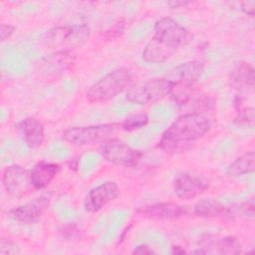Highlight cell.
<instances>
[{"label": "cell", "instance_id": "6da1fadb", "mask_svg": "<svg viewBox=\"0 0 255 255\" xmlns=\"http://www.w3.org/2000/svg\"><path fill=\"white\" fill-rule=\"evenodd\" d=\"M188 40V31L180 23L170 17L160 18L154 24L153 36L144 46L141 59L146 63H163Z\"/></svg>", "mask_w": 255, "mask_h": 255}, {"label": "cell", "instance_id": "7a4b0ae2", "mask_svg": "<svg viewBox=\"0 0 255 255\" xmlns=\"http://www.w3.org/2000/svg\"><path fill=\"white\" fill-rule=\"evenodd\" d=\"M211 122L205 114H183L162 133L158 147L166 152H182L211 129Z\"/></svg>", "mask_w": 255, "mask_h": 255}, {"label": "cell", "instance_id": "3957f363", "mask_svg": "<svg viewBox=\"0 0 255 255\" xmlns=\"http://www.w3.org/2000/svg\"><path fill=\"white\" fill-rule=\"evenodd\" d=\"M131 82L132 75L128 69H116L93 84L86 93V99L93 104L108 102L128 90Z\"/></svg>", "mask_w": 255, "mask_h": 255}, {"label": "cell", "instance_id": "277c9868", "mask_svg": "<svg viewBox=\"0 0 255 255\" xmlns=\"http://www.w3.org/2000/svg\"><path fill=\"white\" fill-rule=\"evenodd\" d=\"M171 90L172 84L165 78H152L130 85L126 92V99L134 105L145 106L169 96Z\"/></svg>", "mask_w": 255, "mask_h": 255}, {"label": "cell", "instance_id": "5b68a950", "mask_svg": "<svg viewBox=\"0 0 255 255\" xmlns=\"http://www.w3.org/2000/svg\"><path fill=\"white\" fill-rule=\"evenodd\" d=\"M91 35L87 25H73L55 27L45 34L43 40L47 47L57 51H74L85 44Z\"/></svg>", "mask_w": 255, "mask_h": 255}, {"label": "cell", "instance_id": "8992f818", "mask_svg": "<svg viewBox=\"0 0 255 255\" xmlns=\"http://www.w3.org/2000/svg\"><path fill=\"white\" fill-rule=\"evenodd\" d=\"M122 128L121 124H105L88 127H73L63 132V138L72 144L83 146L103 143L112 138L113 134Z\"/></svg>", "mask_w": 255, "mask_h": 255}, {"label": "cell", "instance_id": "52a82bcc", "mask_svg": "<svg viewBox=\"0 0 255 255\" xmlns=\"http://www.w3.org/2000/svg\"><path fill=\"white\" fill-rule=\"evenodd\" d=\"M169 97L183 111V114H205L214 106V101L211 97L195 89L193 86H172Z\"/></svg>", "mask_w": 255, "mask_h": 255}, {"label": "cell", "instance_id": "ba28073f", "mask_svg": "<svg viewBox=\"0 0 255 255\" xmlns=\"http://www.w3.org/2000/svg\"><path fill=\"white\" fill-rule=\"evenodd\" d=\"M101 153L108 162L123 167H134L142 156L139 150L132 148L119 138L113 137L102 143Z\"/></svg>", "mask_w": 255, "mask_h": 255}, {"label": "cell", "instance_id": "9c48e42d", "mask_svg": "<svg viewBox=\"0 0 255 255\" xmlns=\"http://www.w3.org/2000/svg\"><path fill=\"white\" fill-rule=\"evenodd\" d=\"M209 180L198 173L181 172L178 173L172 183L173 193L180 199H193L204 193L209 188Z\"/></svg>", "mask_w": 255, "mask_h": 255}, {"label": "cell", "instance_id": "30bf717a", "mask_svg": "<svg viewBox=\"0 0 255 255\" xmlns=\"http://www.w3.org/2000/svg\"><path fill=\"white\" fill-rule=\"evenodd\" d=\"M242 246L234 236H221L217 234H204L198 241V249L194 251L197 254H238Z\"/></svg>", "mask_w": 255, "mask_h": 255}, {"label": "cell", "instance_id": "8fae6325", "mask_svg": "<svg viewBox=\"0 0 255 255\" xmlns=\"http://www.w3.org/2000/svg\"><path fill=\"white\" fill-rule=\"evenodd\" d=\"M51 197L41 195L21 205L15 206L7 212L10 219L21 224H32L37 222L50 206Z\"/></svg>", "mask_w": 255, "mask_h": 255}, {"label": "cell", "instance_id": "7c38bea8", "mask_svg": "<svg viewBox=\"0 0 255 255\" xmlns=\"http://www.w3.org/2000/svg\"><path fill=\"white\" fill-rule=\"evenodd\" d=\"M121 189L114 181H106L92 188L84 199L85 210L89 213H97L106 205L119 197Z\"/></svg>", "mask_w": 255, "mask_h": 255}, {"label": "cell", "instance_id": "4fadbf2b", "mask_svg": "<svg viewBox=\"0 0 255 255\" xmlns=\"http://www.w3.org/2000/svg\"><path fill=\"white\" fill-rule=\"evenodd\" d=\"M2 181L4 189L9 195L21 197L31 185L30 172L19 164H10L3 171Z\"/></svg>", "mask_w": 255, "mask_h": 255}, {"label": "cell", "instance_id": "5bb4252c", "mask_svg": "<svg viewBox=\"0 0 255 255\" xmlns=\"http://www.w3.org/2000/svg\"><path fill=\"white\" fill-rule=\"evenodd\" d=\"M204 65L199 61H189L182 63L167 72L164 78L173 87H187L193 84L202 76Z\"/></svg>", "mask_w": 255, "mask_h": 255}, {"label": "cell", "instance_id": "9a60e30c", "mask_svg": "<svg viewBox=\"0 0 255 255\" xmlns=\"http://www.w3.org/2000/svg\"><path fill=\"white\" fill-rule=\"evenodd\" d=\"M75 59L74 51H55L41 60L39 70L46 76L58 77L72 68Z\"/></svg>", "mask_w": 255, "mask_h": 255}, {"label": "cell", "instance_id": "2e32d148", "mask_svg": "<svg viewBox=\"0 0 255 255\" xmlns=\"http://www.w3.org/2000/svg\"><path fill=\"white\" fill-rule=\"evenodd\" d=\"M18 134L30 148L40 147L45 139V128L43 123L35 117H27L15 124Z\"/></svg>", "mask_w": 255, "mask_h": 255}, {"label": "cell", "instance_id": "e0dca14e", "mask_svg": "<svg viewBox=\"0 0 255 255\" xmlns=\"http://www.w3.org/2000/svg\"><path fill=\"white\" fill-rule=\"evenodd\" d=\"M140 215L154 220H175L188 214L185 206L173 202H157L140 207Z\"/></svg>", "mask_w": 255, "mask_h": 255}, {"label": "cell", "instance_id": "ac0fdd59", "mask_svg": "<svg viewBox=\"0 0 255 255\" xmlns=\"http://www.w3.org/2000/svg\"><path fill=\"white\" fill-rule=\"evenodd\" d=\"M229 85L239 92L252 90L254 87V68L246 61H237L229 73Z\"/></svg>", "mask_w": 255, "mask_h": 255}, {"label": "cell", "instance_id": "d6986e66", "mask_svg": "<svg viewBox=\"0 0 255 255\" xmlns=\"http://www.w3.org/2000/svg\"><path fill=\"white\" fill-rule=\"evenodd\" d=\"M61 171V166L55 162L40 161L30 170L31 186L35 189H44L48 187L54 178Z\"/></svg>", "mask_w": 255, "mask_h": 255}, {"label": "cell", "instance_id": "ffe728a7", "mask_svg": "<svg viewBox=\"0 0 255 255\" xmlns=\"http://www.w3.org/2000/svg\"><path fill=\"white\" fill-rule=\"evenodd\" d=\"M193 212L196 216L205 219L231 218L232 209L217 199L207 198L199 200L193 206Z\"/></svg>", "mask_w": 255, "mask_h": 255}, {"label": "cell", "instance_id": "44dd1931", "mask_svg": "<svg viewBox=\"0 0 255 255\" xmlns=\"http://www.w3.org/2000/svg\"><path fill=\"white\" fill-rule=\"evenodd\" d=\"M255 170V153L254 151H248L233 162H231L226 168V174L232 177L240 176L243 174L251 173Z\"/></svg>", "mask_w": 255, "mask_h": 255}, {"label": "cell", "instance_id": "7402d4cb", "mask_svg": "<svg viewBox=\"0 0 255 255\" xmlns=\"http://www.w3.org/2000/svg\"><path fill=\"white\" fill-rule=\"evenodd\" d=\"M148 123V117L146 114H134L127 117L121 124V128L127 131H132L139 129L146 126Z\"/></svg>", "mask_w": 255, "mask_h": 255}, {"label": "cell", "instance_id": "603a6c76", "mask_svg": "<svg viewBox=\"0 0 255 255\" xmlns=\"http://www.w3.org/2000/svg\"><path fill=\"white\" fill-rule=\"evenodd\" d=\"M21 252L20 246L10 238H1L0 240V254L13 255Z\"/></svg>", "mask_w": 255, "mask_h": 255}, {"label": "cell", "instance_id": "cb8c5ba5", "mask_svg": "<svg viewBox=\"0 0 255 255\" xmlns=\"http://www.w3.org/2000/svg\"><path fill=\"white\" fill-rule=\"evenodd\" d=\"M125 31V22L122 20H119L116 22L109 30L106 31V35L109 39H114L120 37Z\"/></svg>", "mask_w": 255, "mask_h": 255}, {"label": "cell", "instance_id": "d4e9b609", "mask_svg": "<svg viewBox=\"0 0 255 255\" xmlns=\"http://www.w3.org/2000/svg\"><path fill=\"white\" fill-rule=\"evenodd\" d=\"M237 210L241 214V216H245L246 218H248V217L253 218L254 217V202H253V200L240 203Z\"/></svg>", "mask_w": 255, "mask_h": 255}, {"label": "cell", "instance_id": "484cf974", "mask_svg": "<svg viewBox=\"0 0 255 255\" xmlns=\"http://www.w3.org/2000/svg\"><path fill=\"white\" fill-rule=\"evenodd\" d=\"M79 228L76 224H68L65 225L63 227V229H61V233L63 234V236H65L66 238H74L79 234Z\"/></svg>", "mask_w": 255, "mask_h": 255}, {"label": "cell", "instance_id": "4316f807", "mask_svg": "<svg viewBox=\"0 0 255 255\" xmlns=\"http://www.w3.org/2000/svg\"><path fill=\"white\" fill-rule=\"evenodd\" d=\"M15 27L10 24H1L0 27V36H1V41L4 42L6 39L10 38L11 35L14 33Z\"/></svg>", "mask_w": 255, "mask_h": 255}, {"label": "cell", "instance_id": "83f0119b", "mask_svg": "<svg viewBox=\"0 0 255 255\" xmlns=\"http://www.w3.org/2000/svg\"><path fill=\"white\" fill-rule=\"evenodd\" d=\"M241 5V10L248 16L253 17L254 16V10H255V1H244L240 3Z\"/></svg>", "mask_w": 255, "mask_h": 255}, {"label": "cell", "instance_id": "f1b7e54d", "mask_svg": "<svg viewBox=\"0 0 255 255\" xmlns=\"http://www.w3.org/2000/svg\"><path fill=\"white\" fill-rule=\"evenodd\" d=\"M133 254H151V253H155L151 247H149L146 244H140L138 246H136L133 250H132Z\"/></svg>", "mask_w": 255, "mask_h": 255}, {"label": "cell", "instance_id": "f546056e", "mask_svg": "<svg viewBox=\"0 0 255 255\" xmlns=\"http://www.w3.org/2000/svg\"><path fill=\"white\" fill-rule=\"evenodd\" d=\"M189 3H190V1H182V0H172V1L166 2V4L170 8H179V7H182V6H186Z\"/></svg>", "mask_w": 255, "mask_h": 255}, {"label": "cell", "instance_id": "4dcf8cb0", "mask_svg": "<svg viewBox=\"0 0 255 255\" xmlns=\"http://www.w3.org/2000/svg\"><path fill=\"white\" fill-rule=\"evenodd\" d=\"M172 253L183 254V253H185V250L183 248H181L180 246H172Z\"/></svg>", "mask_w": 255, "mask_h": 255}]
</instances>
